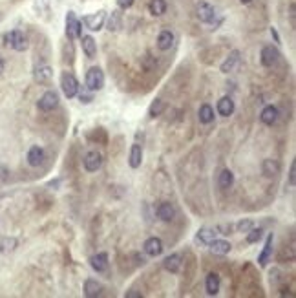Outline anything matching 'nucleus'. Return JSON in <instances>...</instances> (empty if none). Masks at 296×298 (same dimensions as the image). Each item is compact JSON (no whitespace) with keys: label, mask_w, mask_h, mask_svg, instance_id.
Wrapping results in <instances>:
<instances>
[{"label":"nucleus","mask_w":296,"mask_h":298,"mask_svg":"<svg viewBox=\"0 0 296 298\" xmlns=\"http://www.w3.org/2000/svg\"><path fill=\"white\" fill-rule=\"evenodd\" d=\"M2 41H4V46L19 51V53H22V51H26L28 48H30V39H28V35H26L22 30L8 31V33H4Z\"/></svg>","instance_id":"f257e3e1"},{"label":"nucleus","mask_w":296,"mask_h":298,"mask_svg":"<svg viewBox=\"0 0 296 298\" xmlns=\"http://www.w3.org/2000/svg\"><path fill=\"white\" fill-rule=\"evenodd\" d=\"M196 17L198 21L203 22V24H211L214 26V30H216V26L221 24V19H218V11L216 8L205 0H200L196 4Z\"/></svg>","instance_id":"f03ea898"},{"label":"nucleus","mask_w":296,"mask_h":298,"mask_svg":"<svg viewBox=\"0 0 296 298\" xmlns=\"http://www.w3.org/2000/svg\"><path fill=\"white\" fill-rule=\"evenodd\" d=\"M60 88H62V93H64L68 99H73V97H77V93H79L80 90V84L79 81H77V77L71 73V71H62L60 73Z\"/></svg>","instance_id":"7ed1b4c3"},{"label":"nucleus","mask_w":296,"mask_h":298,"mask_svg":"<svg viewBox=\"0 0 296 298\" xmlns=\"http://www.w3.org/2000/svg\"><path fill=\"white\" fill-rule=\"evenodd\" d=\"M64 33L68 41H75V39H79V37L82 35V24H80V21L77 19L75 11H68V13H66Z\"/></svg>","instance_id":"20e7f679"},{"label":"nucleus","mask_w":296,"mask_h":298,"mask_svg":"<svg viewBox=\"0 0 296 298\" xmlns=\"http://www.w3.org/2000/svg\"><path fill=\"white\" fill-rule=\"evenodd\" d=\"M84 84L90 91L103 90V88H105V71L101 70L99 66H91L90 70L86 71Z\"/></svg>","instance_id":"39448f33"},{"label":"nucleus","mask_w":296,"mask_h":298,"mask_svg":"<svg viewBox=\"0 0 296 298\" xmlns=\"http://www.w3.org/2000/svg\"><path fill=\"white\" fill-rule=\"evenodd\" d=\"M105 22H106V11L101 10V11H97V13H91V15H84L82 21H80V24L90 31H101L105 28Z\"/></svg>","instance_id":"423d86ee"},{"label":"nucleus","mask_w":296,"mask_h":298,"mask_svg":"<svg viewBox=\"0 0 296 298\" xmlns=\"http://www.w3.org/2000/svg\"><path fill=\"white\" fill-rule=\"evenodd\" d=\"M280 57H281L280 50L272 44L263 46L261 51H260V62H261V66H265V68H272V66H276L278 61H280Z\"/></svg>","instance_id":"0eeeda50"},{"label":"nucleus","mask_w":296,"mask_h":298,"mask_svg":"<svg viewBox=\"0 0 296 298\" xmlns=\"http://www.w3.org/2000/svg\"><path fill=\"white\" fill-rule=\"evenodd\" d=\"M40 112H53L59 107V93L55 90H48L40 95L39 103H37Z\"/></svg>","instance_id":"6e6552de"},{"label":"nucleus","mask_w":296,"mask_h":298,"mask_svg":"<svg viewBox=\"0 0 296 298\" xmlns=\"http://www.w3.org/2000/svg\"><path fill=\"white\" fill-rule=\"evenodd\" d=\"M33 79L39 84H50L51 79H53V68L50 64H37L33 68Z\"/></svg>","instance_id":"1a4fd4ad"},{"label":"nucleus","mask_w":296,"mask_h":298,"mask_svg":"<svg viewBox=\"0 0 296 298\" xmlns=\"http://www.w3.org/2000/svg\"><path fill=\"white\" fill-rule=\"evenodd\" d=\"M82 163H84V170L86 172H97L101 168V165H103V156H101L97 150H90L84 156Z\"/></svg>","instance_id":"9d476101"},{"label":"nucleus","mask_w":296,"mask_h":298,"mask_svg":"<svg viewBox=\"0 0 296 298\" xmlns=\"http://www.w3.org/2000/svg\"><path fill=\"white\" fill-rule=\"evenodd\" d=\"M272 247H274V234L269 233L267 234L265 245H263L260 256H258V263H260V267H265L267 263H269V260H271V256H272Z\"/></svg>","instance_id":"9b49d317"},{"label":"nucleus","mask_w":296,"mask_h":298,"mask_svg":"<svg viewBox=\"0 0 296 298\" xmlns=\"http://www.w3.org/2000/svg\"><path fill=\"white\" fill-rule=\"evenodd\" d=\"M26 159H28V163H30V167H40V165L44 163V159H46L44 148L39 147V145H33V147L28 150V156H26Z\"/></svg>","instance_id":"f8f14e48"},{"label":"nucleus","mask_w":296,"mask_h":298,"mask_svg":"<svg viewBox=\"0 0 296 298\" xmlns=\"http://www.w3.org/2000/svg\"><path fill=\"white\" fill-rule=\"evenodd\" d=\"M156 214H157V218H159L161 222L168 223V222H172V220L176 218V207H174L170 202H163V203H159V205H157Z\"/></svg>","instance_id":"ddd939ff"},{"label":"nucleus","mask_w":296,"mask_h":298,"mask_svg":"<svg viewBox=\"0 0 296 298\" xmlns=\"http://www.w3.org/2000/svg\"><path fill=\"white\" fill-rule=\"evenodd\" d=\"M240 59H241L240 50H232L231 53L227 55L225 61L221 62V66H220L221 73H231V71H234V68L240 64Z\"/></svg>","instance_id":"4468645a"},{"label":"nucleus","mask_w":296,"mask_h":298,"mask_svg":"<svg viewBox=\"0 0 296 298\" xmlns=\"http://www.w3.org/2000/svg\"><path fill=\"white\" fill-rule=\"evenodd\" d=\"M163 242H161V238H157V236H152V238H148L145 242V245H143V251H145L148 256H159L161 253H163Z\"/></svg>","instance_id":"2eb2a0df"},{"label":"nucleus","mask_w":296,"mask_h":298,"mask_svg":"<svg viewBox=\"0 0 296 298\" xmlns=\"http://www.w3.org/2000/svg\"><path fill=\"white\" fill-rule=\"evenodd\" d=\"M108 253H97L90 258V265L95 273H106L108 271Z\"/></svg>","instance_id":"dca6fc26"},{"label":"nucleus","mask_w":296,"mask_h":298,"mask_svg":"<svg viewBox=\"0 0 296 298\" xmlns=\"http://www.w3.org/2000/svg\"><path fill=\"white\" fill-rule=\"evenodd\" d=\"M278 116H280V114H278V108L274 107V105H267L260 114V121L263 123V125H267V127H272V125L278 121Z\"/></svg>","instance_id":"f3484780"},{"label":"nucleus","mask_w":296,"mask_h":298,"mask_svg":"<svg viewBox=\"0 0 296 298\" xmlns=\"http://www.w3.org/2000/svg\"><path fill=\"white\" fill-rule=\"evenodd\" d=\"M209 249H211L212 254H218V256H225V254L231 253V242H227V240H218V238H214L211 243H209Z\"/></svg>","instance_id":"a211bd4d"},{"label":"nucleus","mask_w":296,"mask_h":298,"mask_svg":"<svg viewBox=\"0 0 296 298\" xmlns=\"http://www.w3.org/2000/svg\"><path fill=\"white\" fill-rule=\"evenodd\" d=\"M220 287H221L220 274H218V273H209V274H207V280H205L207 294H209V296H216V294L220 293Z\"/></svg>","instance_id":"6ab92c4d"},{"label":"nucleus","mask_w":296,"mask_h":298,"mask_svg":"<svg viewBox=\"0 0 296 298\" xmlns=\"http://www.w3.org/2000/svg\"><path fill=\"white\" fill-rule=\"evenodd\" d=\"M103 291H105L103 283L97 282L95 278H88V280L84 282V296H88V298L101 296V294H103Z\"/></svg>","instance_id":"aec40b11"},{"label":"nucleus","mask_w":296,"mask_h":298,"mask_svg":"<svg viewBox=\"0 0 296 298\" xmlns=\"http://www.w3.org/2000/svg\"><path fill=\"white\" fill-rule=\"evenodd\" d=\"M174 41H176V37H174V33H172L170 30H163L157 35V48H159L161 51H168L174 46Z\"/></svg>","instance_id":"412c9836"},{"label":"nucleus","mask_w":296,"mask_h":298,"mask_svg":"<svg viewBox=\"0 0 296 298\" xmlns=\"http://www.w3.org/2000/svg\"><path fill=\"white\" fill-rule=\"evenodd\" d=\"M141 163H143V145H139V143H134L130 148V156H128V165H130V168H139Z\"/></svg>","instance_id":"4be33fe9"},{"label":"nucleus","mask_w":296,"mask_h":298,"mask_svg":"<svg viewBox=\"0 0 296 298\" xmlns=\"http://www.w3.org/2000/svg\"><path fill=\"white\" fill-rule=\"evenodd\" d=\"M181 265H183V262H181V254H177V253L170 254V256H166L165 260H163V267H165V271H168V273H172V274L179 273Z\"/></svg>","instance_id":"5701e85b"},{"label":"nucleus","mask_w":296,"mask_h":298,"mask_svg":"<svg viewBox=\"0 0 296 298\" xmlns=\"http://www.w3.org/2000/svg\"><path fill=\"white\" fill-rule=\"evenodd\" d=\"M281 170V165L276 159H263L261 163V174L265 177H276Z\"/></svg>","instance_id":"b1692460"},{"label":"nucleus","mask_w":296,"mask_h":298,"mask_svg":"<svg viewBox=\"0 0 296 298\" xmlns=\"http://www.w3.org/2000/svg\"><path fill=\"white\" fill-rule=\"evenodd\" d=\"M80 42H82V51L88 59H93L97 55V42L91 35H80Z\"/></svg>","instance_id":"393cba45"},{"label":"nucleus","mask_w":296,"mask_h":298,"mask_svg":"<svg viewBox=\"0 0 296 298\" xmlns=\"http://www.w3.org/2000/svg\"><path fill=\"white\" fill-rule=\"evenodd\" d=\"M106 28H108L110 33L121 31V28H123V13H121V10L112 11L110 17H108V22H106Z\"/></svg>","instance_id":"a878e982"},{"label":"nucleus","mask_w":296,"mask_h":298,"mask_svg":"<svg viewBox=\"0 0 296 298\" xmlns=\"http://www.w3.org/2000/svg\"><path fill=\"white\" fill-rule=\"evenodd\" d=\"M234 110H236V107H234V101H232V97L225 95L221 97L220 101H218V114L223 117H229L234 114Z\"/></svg>","instance_id":"bb28decb"},{"label":"nucleus","mask_w":296,"mask_h":298,"mask_svg":"<svg viewBox=\"0 0 296 298\" xmlns=\"http://www.w3.org/2000/svg\"><path fill=\"white\" fill-rule=\"evenodd\" d=\"M198 119H200V123H203V125H211L212 121H214V108L211 107V105H201L200 110H198Z\"/></svg>","instance_id":"cd10ccee"},{"label":"nucleus","mask_w":296,"mask_h":298,"mask_svg":"<svg viewBox=\"0 0 296 298\" xmlns=\"http://www.w3.org/2000/svg\"><path fill=\"white\" fill-rule=\"evenodd\" d=\"M218 185H220V188H223V190H229V188L234 185V174H232V170H229V168L221 170L220 177H218Z\"/></svg>","instance_id":"c85d7f7f"},{"label":"nucleus","mask_w":296,"mask_h":298,"mask_svg":"<svg viewBox=\"0 0 296 298\" xmlns=\"http://www.w3.org/2000/svg\"><path fill=\"white\" fill-rule=\"evenodd\" d=\"M216 236H218L216 229H211V227H201L196 234L198 240H200L201 243H205V245H209V243H211Z\"/></svg>","instance_id":"c756f323"},{"label":"nucleus","mask_w":296,"mask_h":298,"mask_svg":"<svg viewBox=\"0 0 296 298\" xmlns=\"http://www.w3.org/2000/svg\"><path fill=\"white\" fill-rule=\"evenodd\" d=\"M19 245V240L13 236H2L0 238V253H11Z\"/></svg>","instance_id":"7c9ffc66"},{"label":"nucleus","mask_w":296,"mask_h":298,"mask_svg":"<svg viewBox=\"0 0 296 298\" xmlns=\"http://www.w3.org/2000/svg\"><path fill=\"white\" fill-rule=\"evenodd\" d=\"M148 11L154 17H161L166 13V2L165 0H150L148 2Z\"/></svg>","instance_id":"2f4dec72"},{"label":"nucleus","mask_w":296,"mask_h":298,"mask_svg":"<svg viewBox=\"0 0 296 298\" xmlns=\"http://www.w3.org/2000/svg\"><path fill=\"white\" fill-rule=\"evenodd\" d=\"M33 10L42 19H50V15H48L50 13V0H35L33 2Z\"/></svg>","instance_id":"473e14b6"},{"label":"nucleus","mask_w":296,"mask_h":298,"mask_svg":"<svg viewBox=\"0 0 296 298\" xmlns=\"http://www.w3.org/2000/svg\"><path fill=\"white\" fill-rule=\"evenodd\" d=\"M166 105L163 99H156V101H152V105L148 107V117H152V119H156V117H159L163 112H165Z\"/></svg>","instance_id":"72a5a7b5"},{"label":"nucleus","mask_w":296,"mask_h":298,"mask_svg":"<svg viewBox=\"0 0 296 298\" xmlns=\"http://www.w3.org/2000/svg\"><path fill=\"white\" fill-rule=\"evenodd\" d=\"M263 234H265V231H263L261 227H258V229L252 227L251 231L247 233L245 242H247V243H258V242L261 240V238H263Z\"/></svg>","instance_id":"f704fd0d"},{"label":"nucleus","mask_w":296,"mask_h":298,"mask_svg":"<svg viewBox=\"0 0 296 298\" xmlns=\"http://www.w3.org/2000/svg\"><path fill=\"white\" fill-rule=\"evenodd\" d=\"M73 44H71V41H68V42H64V46H62V59H64V62L68 61L71 64L73 62Z\"/></svg>","instance_id":"c9c22d12"},{"label":"nucleus","mask_w":296,"mask_h":298,"mask_svg":"<svg viewBox=\"0 0 296 298\" xmlns=\"http://www.w3.org/2000/svg\"><path fill=\"white\" fill-rule=\"evenodd\" d=\"M252 227H254V222H252V220H241V222H238L236 225H234L236 233H249Z\"/></svg>","instance_id":"e433bc0d"},{"label":"nucleus","mask_w":296,"mask_h":298,"mask_svg":"<svg viewBox=\"0 0 296 298\" xmlns=\"http://www.w3.org/2000/svg\"><path fill=\"white\" fill-rule=\"evenodd\" d=\"M294 177H296V163H291V168H289V188L294 187Z\"/></svg>","instance_id":"4c0bfd02"},{"label":"nucleus","mask_w":296,"mask_h":298,"mask_svg":"<svg viewBox=\"0 0 296 298\" xmlns=\"http://www.w3.org/2000/svg\"><path fill=\"white\" fill-rule=\"evenodd\" d=\"M216 233L218 234H232V225L231 223H229V225H218L216 227Z\"/></svg>","instance_id":"58836bf2"},{"label":"nucleus","mask_w":296,"mask_h":298,"mask_svg":"<svg viewBox=\"0 0 296 298\" xmlns=\"http://www.w3.org/2000/svg\"><path fill=\"white\" fill-rule=\"evenodd\" d=\"M116 2L119 6V10H130L136 0H116Z\"/></svg>","instance_id":"ea45409f"},{"label":"nucleus","mask_w":296,"mask_h":298,"mask_svg":"<svg viewBox=\"0 0 296 298\" xmlns=\"http://www.w3.org/2000/svg\"><path fill=\"white\" fill-rule=\"evenodd\" d=\"M77 95H79L80 103H84V105H88V103H91V101H93V97H91V95H88V93H82V91H80V93H77Z\"/></svg>","instance_id":"a19ab883"},{"label":"nucleus","mask_w":296,"mask_h":298,"mask_svg":"<svg viewBox=\"0 0 296 298\" xmlns=\"http://www.w3.org/2000/svg\"><path fill=\"white\" fill-rule=\"evenodd\" d=\"M271 35H272V39H274V42H276V44H280V35H278L276 28H271Z\"/></svg>","instance_id":"79ce46f5"},{"label":"nucleus","mask_w":296,"mask_h":298,"mask_svg":"<svg viewBox=\"0 0 296 298\" xmlns=\"http://www.w3.org/2000/svg\"><path fill=\"white\" fill-rule=\"evenodd\" d=\"M289 15H291V26L294 28V4H291V8H289Z\"/></svg>","instance_id":"37998d69"},{"label":"nucleus","mask_w":296,"mask_h":298,"mask_svg":"<svg viewBox=\"0 0 296 298\" xmlns=\"http://www.w3.org/2000/svg\"><path fill=\"white\" fill-rule=\"evenodd\" d=\"M4 68H6V61H4V57L0 55V75H2V71H4Z\"/></svg>","instance_id":"c03bdc74"},{"label":"nucleus","mask_w":296,"mask_h":298,"mask_svg":"<svg viewBox=\"0 0 296 298\" xmlns=\"http://www.w3.org/2000/svg\"><path fill=\"white\" fill-rule=\"evenodd\" d=\"M125 296H143L141 293H136V291H126Z\"/></svg>","instance_id":"a18cd8bd"},{"label":"nucleus","mask_w":296,"mask_h":298,"mask_svg":"<svg viewBox=\"0 0 296 298\" xmlns=\"http://www.w3.org/2000/svg\"><path fill=\"white\" fill-rule=\"evenodd\" d=\"M240 2H241V4H243V6H247V4H251L252 0H240Z\"/></svg>","instance_id":"49530a36"},{"label":"nucleus","mask_w":296,"mask_h":298,"mask_svg":"<svg viewBox=\"0 0 296 298\" xmlns=\"http://www.w3.org/2000/svg\"><path fill=\"white\" fill-rule=\"evenodd\" d=\"M2 19H4V15H2V13H0V22H2Z\"/></svg>","instance_id":"de8ad7c7"}]
</instances>
